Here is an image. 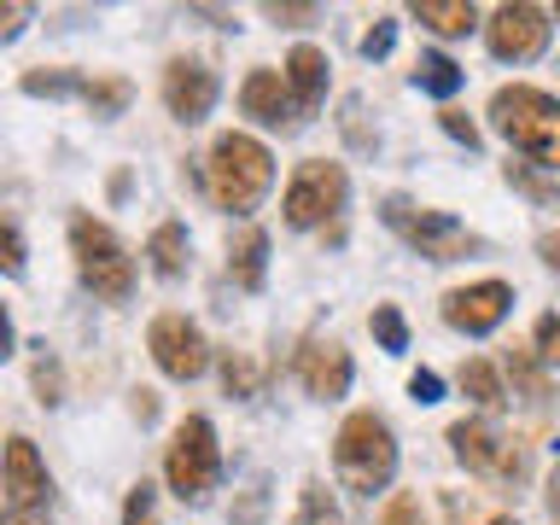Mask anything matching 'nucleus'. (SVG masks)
Segmentation results:
<instances>
[{"mask_svg":"<svg viewBox=\"0 0 560 525\" xmlns=\"http://www.w3.org/2000/svg\"><path fill=\"white\" fill-rule=\"evenodd\" d=\"M205 182H210V199H217L222 210L252 217V210L262 205V192H269V182H275V158L252 135H217Z\"/></svg>","mask_w":560,"mask_h":525,"instance_id":"1","label":"nucleus"},{"mask_svg":"<svg viewBox=\"0 0 560 525\" xmlns=\"http://www.w3.org/2000/svg\"><path fill=\"white\" fill-rule=\"evenodd\" d=\"M490 122L508 135V147L532 152L542 170L560 175V100L542 94V88H497V100H490Z\"/></svg>","mask_w":560,"mask_h":525,"instance_id":"2","label":"nucleus"},{"mask_svg":"<svg viewBox=\"0 0 560 525\" xmlns=\"http://www.w3.org/2000/svg\"><path fill=\"white\" fill-rule=\"evenodd\" d=\"M332 472H339V485L357 490V497H374V490L392 485V472H397V438H392V427H385L374 409H357L339 427V444H332Z\"/></svg>","mask_w":560,"mask_h":525,"instance_id":"3","label":"nucleus"},{"mask_svg":"<svg viewBox=\"0 0 560 525\" xmlns=\"http://www.w3.org/2000/svg\"><path fill=\"white\" fill-rule=\"evenodd\" d=\"M70 252H77V275H82L88 292L105 298V304H129L135 257L122 252V240L112 234V228L94 222V217H77V222H70Z\"/></svg>","mask_w":560,"mask_h":525,"instance_id":"4","label":"nucleus"},{"mask_svg":"<svg viewBox=\"0 0 560 525\" xmlns=\"http://www.w3.org/2000/svg\"><path fill=\"white\" fill-rule=\"evenodd\" d=\"M164 472H170V490L182 502H205L222 479V450H217V427L205 415H187L170 438V455H164Z\"/></svg>","mask_w":560,"mask_h":525,"instance_id":"5","label":"nucleus"},{"mask_svg":"<svg viewBox=\"0 0 560 525\" xmlns=\"http://www.w3.org/2000/svg\"><path fill=\"white\" fill-rule=\"evenodd\" d=\"M350 199V182L339 164H327V158H310V164H298V175L287 182V222L292 228H315V222H332Z\"/></svg>","mask_w":560,"mask_h":525,"instance_id":"6","label":"nucleus"},{"mask_svg":"<svg viewBox=\"0 0 560 525\" xmlns=\"http://www.w3.org/2000/svg\"><path fill=\"white\" fill-rule=\"evenodd\" d=\"M385 222L432 262H455V257H467L472 245H479L455 217H444V210H415L409 199H385Z\"/></svg>","mask_w":560,"mask_h":525,"instance_id":"7","label":"nucleus"},{"mask_svg":"<svg viewBox=\"0 0 560 525\" xmlns=\"http://www.w3.org/2000/svg\"><path fill=\"white\" fill-rule=\"evenodd\" d=\"M450 444H455V455H462V467L479 472V479H502V485L525 479V450L514 444V438H502L490 420H455Z\"/></svg>","mask_w":560,"mask_h":525,"instance_id":"8","label":"nucleus"},{"mask_svg":"<svg viewBox=\"0 0 560 525\" xmlns=\"http://www.w3.org/2000/svg\"><path fill=\"white\" fill-rule=\"evenodd\" d=\"M0 490H7V514H47L52 479H47V462L35 455L30 438H7V455H0Z\"/></svg>","mask_w":560,"mask_h":525,"instance_id":"9","label":"nucleus"},{"mask_svg":"<svg viewBox=\"0 0 560 525\" xmlns=\"http://www.w3.org/2000/svg\"><path fill=\"white\" fill-rule=\"evenodd\" d=\"M147 345H152V357H158V368H164L170 380H199L210 368V345H205V332L192 327L187 315H158Z\"/></svg>","mask_w":560,"mask_h":525,"instance_id":"10","label":"nucleus"},{"mask_svg":"<svg viewBox=\"0 0 560 525\" xmlns=\"http://www.w3.org/2000/svg\"><path fill=\"white\" fill-rule=\"evenodd\" d=\"M485 42L490 52H497L502 65H525V59H537L542 47H549V12H537V7H497V18L485 24Z\"/></svg>","mask_w":560,"mask_h":525,"instance_id":"11","label":"nucleus"},{"mask_svg":"<svg viewBox=\"0 0 560 525\" xmlns=\"http://www.w3.org/2000/svg\"><path fill=\"white\" fill-rule=\"evenodd\" d=\"M508 304H514V292H508L502 280H472V287H455L444 298V322L455 332H467V339H485L490 327H502Z\"/></svg>","mask_w":560,"mask_h":525,"instance_id":"12","label":"nucleus"},{"mask_svg":"<svg viewBox=\"0 0 560 525\" xmlns=\"http://www.w3.org/2000/svg\"><path fill=\"white\" fill-rule=\"evenodd\" d=\"M164 105L175 122H205L210 105H217V70L205 59H175L164 70Z\"/></svg>","mask_w":560,"mask_h":525,"instance_id":"13","label":"nucleus"},{"mask_svg":"<svg viewBox=\"0 0 560 525\" xmlns=\"http://www.w3.org/2000/svg\"><path fill=\"white\" fill-rule=\"evenodd\" d=\"M298 380L315 402H339L350 392V350L332 345V339H310L298 350Z\"/></svg>","mask_w":560,"mask_h":525,"instance_id":"14","label":"nucleus"},{"mask_svg":"<svg viewBox=\"0 0 560 525\" xmlns=\"http://www.w3.org/2000/svg\"><path fill=\"white\" fill-rule=\"evenodd\" d=\"M287 94H292L298 117L322 112V100H327V52L322 47H292L287 52Z\"/></svg>","mask_w":560,"mask_h":525,"instance_id":"15","label":"nucleus"},{"mask_svg":"<svg viewBox=\"0 0 560 525\" xmlns=\"http://www.w3.org/2000/svg\"><path fill=\"white\" fill-rule=\"evenodd\" d=\"M240 105H245V117L269 122V129H292V122H298L292 94H287V82H280L275 70H252L245 88H240Z\"/></svg>","mask_w":560,"mask_h":525,"instance_id":"16","label":"nucleus"},{"mask_svg":"<svg viewBox=\"0 0 560 525\" xmlns=\"http://www.w3.org/2000/svg\"><path fill=\"white\" fill-rule=\"evenodd\" d=\"M228 269H234V280L245 292H257L262 275H269V234H262V228H245L234 240V252H228Z\"/></svg>","mask_w":560,"mask_h":525,"instance_id":"17","label":"nucleus"},{"mask_svg":"<svg viewBox=\"0 0 560 525\" xmlns=\"http://www.w3.org/2000/svg\"><path fill=\"white\" fill-rule=\"evenodd\" d=\"M147 257H152V269L164 280H175L187 269V228L182 222H158L152 240H147Z\"/></svg>","mask_w":560,"mask_h":525,"instance_id":"18","label":"nucleus"},{"mask_svg":"<svg viewBox=\"0 0 560 525\" xmlns=\"http://www.w3.org/2000/svg\"><path fill=\"white\" fill-rule=\"evenodd\" d=\"M415 88L432 100H450L455 88H462V65L450 59V52H420L415 59Z\"/></svg>","mask_w":560,"mask_h":525,"instance_id":"19","label":"nucleus"},{"mask_svg":"<svg viewBox=\"0 0 560 525\" xmlns=\"http://www.w3.org/2000/svg\"><path fill=\"white\" fill-rule=\"evenodd\" d=\"M415 18L427 30H438V35H467L472 24H479V12H472V0H420L415 7Z\"/></svg>","mask_w":560,"mask_h":525,"instance_id":"20","label":"nucleus"},{"mask_svg":"<svg viewBox=\"0 0 560 525\" xmlns=\"http://www.w3.org/2000/svg\"><path fill=\"white\" fill-rule=\"evenodd\" d=\"M82 105L94 117H122V105H129V82H122V77H88L82 82Z\"/></svg>","mask_w":560,"mask_h":525,"instance_id":"21","label":"nucleus"},{"mask_svg":"<svg viewBox=\"0 0 560 525\" xmlns=\"http://www.w3.org/2000/svg\"><path fill=\"white\" fill-rule=\"evenodd\" d=\"M30 380H35V397H42L47 409L65 397V368H59V357H52L47 345H30Z\"/></svg>","mask_w":560,"mask_h":525,"instance_id":"22","label":"nucleus"},{"mask_svg":"<svg viewBox=\"0 0 560 525\" xmlns=\"http://www.w3.org/2000/svg\"><path fill=\"white\" fill-rule=\"evenodd\" d=\"M462 392L472 397V402H479V409H502V380H497V368H490V362H479V357H472V362H462Z\"/></svg>","mask_w":560,"mask_h":525,"instance_id":"23","label":"nucleus"},{"mask_svg":"<svg viewBox=\"0 0 560 525\" xmlns=\"http://www.w3.org/2000/svg\"><path fill=\"white\" fill-rule=\"evenodd\" d=\"M257 385H262L257 362L245 357V350H228V357H222V392L228 397H257Z\"/></svg>","mask_w":560,"mask_h":525,"instance_id":"24","label":"nucleus"},{"mask_svg":"<svg viewBox=\"0 0 560 525\" xmlns=\"http://www.w3.org/2000/svg\"><path fill=\"white\" fill-rule=\"evenodd\" d=\"M82 82H88V77H70V70H30V77H24V94H47V100L77 94V100H82Z\"/></svg>","mask_w":560,"mask_h":525,"instance_id":"25","label":"nucleus"},{"mask_svg":"<svg viewBox=\"0 0 560 525\" xmlns=\"http://www.w3.org/2000/svg\"><path fill=\"white\" fill-rule=\"evenodd\" d=\"M368 327H374L380 350H409V322H402V310H397V304H380Z\"/></svg>","mask_w":560,"mask_h":525,"instance_id":"26","label":"nucleus"},{"mask_svg":"<svg viewBox=\"0 0 560 525\" xmlns=\"http://www.w3.org/2000/svg\"><path fill=\"white\" fill-rule=\"evenodd\" d=\"M292 525H339V508H332V497L322 485H304V508H298Z\"/></svg>","mask_w":560,"mask_h":525,"instance_id":"27","label":"nucleus"},{"mask_svg":"<svg viewBox=\"0 0 560 525\" xmlns=\"http://www.w3.org/2000/svg\"><path fill=\"white\" fill-rule=\"evenodd\" d=\"M0 275H24V234H18L12 217H0Z\"/></svg>","mask_w":560,"mask_h":525,"instance_id":"28","label":"nucleus"},{"mask_svg":"<svg viewBox=\"0 0 560 525\" xmlns=\"http://www.w3.org/2000/svg\"><path fill=\"white\" fill-rule=\"evenodd\" d=\"M122 525H158V490L140 479L129 490V502H122Z\"/></svg>","mask_w":560,"mask_h":525,"instance_id":"29","label":"nucleus"},{"mask_svg":"<svg viewBox=\"0 0 560 525\" xmlns=\"http://www.w3.org/2000/svg\"><path fill=\"white\" fill-rule=\"evenodd\" d=\"M508 374H514V380L525 385V397H532V402L549 397V380H542V368H537L532 357H525V350H514V357H508Z\"/></svg>","mask_w":560,"mask_h":525,"instance_id":"30","label":"nucleus"},{"mask_svg":"<svg viewBox=\"0 0 560 525\" xmlns=\"http://www.w3.org/2000/svg\"><path fill=\"white\" fill-rule=\"evenodd\" d=\"M537 357L560 368V315H542L537 322Z\"/></svg>","mask_w":560,"mask_h":525,"instance_id":"31","label":"nucleus"},{"mask_svg":"<svg viewBox=\"0 0 560 525\" xmlns=\"http://www.w3.org/2000/svg\"><path fill=\"white\" fill-rule=\"evenodd\" d=\"M392 42H397V24H392V18H380V24L362 35V52H368V59H385V52H392Z\"/></svg>","mask_w":560,"mask_h":525,"instance_id":"32","label":"nucleus"},{"mask_svg":"<svg viewBox=\"0 0 560 525\" xmlns=\"http://www.w3.org/2000/svg\"><path fill=\"white\" fill-rule=\"evenodd\" d=\"M444 135H455V140H462L467 152L479 147V122H472L467 112H455V105H450V112H444Z\"/></svg>","mask_w":560,"mask_h":525,"instance_id":"33","label":"nucleus"},{"mask_svg":"<svg viewBox=\"0 0 560 525\" xmlns=\"http://www.w3.org/2000/svg\"><path fill=\"white\" fill-rule=\"evenodd\" d=\"M409 397L415 402H438V397H444V380H438L432 368H415V374H409Z\"/></svg>","mask_w":560,"mask_h":525,"instance_id":"34","label":"nucleus"},{"mask_svg":"<svg viewBox=\"0 0 560 525\" xmlns=\"http://www.w3.org/2000/svg\"><path fill=\"white\" fill-rule=\"evenodd\" d=\"M380 525H427V514H420V502H415V497H397V502L380 514Z\"/></svg>","mask_w":560,"mask_h":525,"instance_id":"35","label":"nucleus"},{"mask_svg":"<svg viewBox=\"0 0 560 525\" xmlns=\"http://www.w3.org/2000/svg\"><path fill=\"white\" fill-rule=\"evenodd\" d=\"M30 7H0V47L7 42H18V35H24V24H30Z\"/></svg>","mask_w":560,"mask_h":525,"instance_id":"36","label":"nucleus"},{"mask_svg":"<svg viewBox=\"0 0 560 525\" xmlns=\"http://www.w3.org/2000/svg\"><path fill=\"white\" fill-rule=\"evenodd\" d=\"M508 182H514L520 192H532V199H542V205H549V199H555V187H542V182H537V175H525L520 164H508Z\"/></svg>","mask_w":560,"mask_h":525,"instance_id":"37","label":"nucleus"},{"mask_svg":"<svg viewBox=\"0 0 560 525\" xmlns=\"http://www.w3.org/2000/svg\"><path fill=\"white\" fill-rule=\"evenodd\" d=\"M262 12H269L275 24H310V18H322V7H280V0H275V7H262Z\"/></svg>","mask_w":560,"mask_h":525,"instance_id":"38","label":"nucleus"},{"mask_svg":"<svg viewBox=\"0 0 560 525\" xmlns=\"http://www.w3.org/2000/svg\"><path fill=\"white\" fill-rule=\"evenodd\" d=\"M262 502H269V490H262V479L252 485V497H245V508L234 514V525H257V514H262Z\"/></svg>","mask_w":560,"mask_h":525,"instance_id":"39","label":"nucleus"},{"mask_svg":"<svg viewBox=\"0 0 560 525\" xmlns=\"http://www.w3.org/2000/svg\"><path fill=\"white\" fill-rule=\"evenodd\" d=\"M537 257L549 262V269H560V234H542V240H537Z\"/></svg>","mask_w":560,"mask_h":525,"instance_id":"40","label":"nucleus"},{"mask_svg":"<svg viewBox=\"0 0 560 525\" xmlns=\"http://www.w3.org/2000/svg\"><path fill=\"white\" fill-rule=\"evenodd\" d=\"M0 525H52V514H7L0 508Z\"/></svg>","mask_w":560,"mask_h":525,"instance_id":"41","label":"nucleus"},{"mask_svg":"<svg viewBox=\"0 0 560 525\" xmlns=\"http://www.w3.org/2000/svg\"><path fill=\"white\" fill-rule=\"evenodd\" d=\"M135 415L140 420H158V397L152 392H135Z\"/></svg>","mask_w":560,"mask_h":525,"instance_id":"42","label":"nucleus"},{"mask_svg":"<svg viewBox=\"0 0 560 525\" xmlns=\"http://www.w3.org/2000/svg\"><path fill=\"white\" fill-rule=\"evenodd\" d=\"M12 357V322H7V310H0V362Z\"/></svg>","mask_w":560,"mask_h":525,"instance_id":"43","label":"nucleus"},{"mask_svg":"<svg viewBox=\"0 0 560 525\" xmlns=\"http://www.w3.org/2000/svg\"><path fill=\"white\" fill-rule=\"evenodd\" d=\"M549 508H555V520H560V467H555V479H549Z\"/></svg>","mask_w":560,"mask_h":525,"instance_id":"44","label":"nucleus"},{"mask_svg":"<svg viewBox=\"0 0 560 525\" xmlns=\"http://www.w3.org/2000/svg\"><path fill=\"white\" fill-rule=\"evenodd\" d=\"M490 525H514V520H490Z\"/></svg>","mask_w":560,"mask_h":525,"instance_id":"45","label":"nucleus"}]
</instances>
